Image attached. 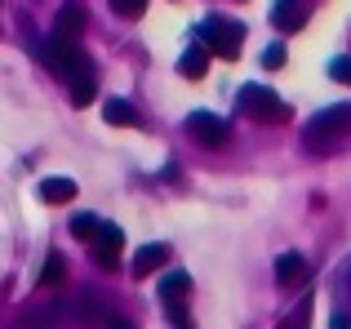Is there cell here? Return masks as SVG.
<instances>
[{
    "mask_svg": "<svg viewBox=\"0 0 351 329\" xmlns=\"http://www.w3.org/2000/svg\"><path fill=\"white\" fill-rule=\"evenodd\" d=\"M98 227H103V223H98L94 214H76V218H71V236H80V241L98 236Z\"/></svg>",
    "mask_w": 351,
    "mask_h": 329,
    "instance_id": "cell-15",
    "label": "cell"
},
{
    "mask_svg": "<svg viewBox=\"0 0 351 329\" xmlns=\"http://www.w3.org/2000/svg\"><path fill=\"white\" fill-rule=\"evenodd\" d=\"M165 258H169V245H143V249L134 254V276H152V271H160Z\"/></svg>",
    "mask_w": 351,
    "mask_h": 329,
    "instance_id": "cell-9",
    "label": "cell"
},
{
    "mask_svg": "<svg viewBox=\"0 0 351 329\" xmlns=\"http://www.w3.org/2000/svg\"><path fill=\"white\" fill-rule=\"evenodd\" d=\"M98 329H134V325H129L125 316H116L112 307H107V312H103V321H98Z\"/></svg>",
    "mask_w": 351,
    "mask_h": 329,
    "instance_id": "cell-19",
    "label": "cell"
},
{
    "mask_svg": "<svg viewBox=\"0 0 351 329\" xmlns=\"http://www.w3.org/2000/svg\"><path fill=\"white\" fill-rule=\"evenodd\" d=\"M351 134V107H329V112H320L316 121L302 130V147L307 151H329L338 147Z\"/></svg>",
    "mask_w": 351,
    "mask_h": 329,
    "instance_id": "cell-1",
    "label": "cell"
},
{
    "mask_svg": "<svg viewBox=\"0 0 351 329\" xmlns=\"http://www.w3.org/2000/svg\"><path fill=\"white\" fill-rule=\"evenodd\" d=\"M103 116H107V125H138L134 107H129L125 98H107V103H103Z\"/></svg>",
    "mask_w": 351,
    "mask_h": 329,
    "instance_id": "cell-13",
    "label": "cell"
},
{
    "mask_svg": "<svg viewBox=\"0 0 351 329\" xmlns=\"http://www.w3.org/2000/svg\"><path fill=\"white\" fill-rule=\"evenodd\" d=\"M147 9V0H116V14L120 18H138Z\"/></svg>",
    "mask_w": 351,
    "mask_h": 329,
    "instance_id": "cell-17",
    "label": "cell"
},
{
    "mask_svg": "<svg viewBox=\"0 0 351 329\" xmlns=\"http://www.w3.org/2000/svg\"><path fill=\"white\" fill-rule=\"evenodd\" d=\"M205 32L214 36V45H218V53H223V58H236L240 45H245V27H240V23H223V18H209ZM214 45H209V49H214Z\"/></svg>",
    "mask_w": 351,
    "mask_h": 329,
    "instance_id": "cell-4",
    "label": "cell"
},
{
    "mask_svg": "<svg viewBox=\"0 0 351 329\" xmlns=\"http://www.w3.org/2000/svg\"><path fill=\"white\" fill-rule=\"evenodd\" d=\"M329 329H351V321H347V316H334V321H329Z\"/></svg>",
    "mask_w": 351,
    "mask_h": 329,
    "instance_id": "cell-21",
    "label": "cell"
},
{
    "mask_svg": "<svg viewBox=\"0 0 351 329\" xmlns=\"http://www.w3.org/2000/svg\"><path fill=\"white\" fill-rule=\"evenodd\" d=\"M271 23L280 27V32H298V27L307 23V0H276Z\"/></svg>",
    "mask_w": 351,
    "mask_h": 329,
    "instance_id": "cell-8",
    "label": "cell"
},
{
    "mask_svg": "<svg viewBox=\"0 0 351 329\" xmlns=\"http://www.w3.org/2000/svg\"><path fill=\"white\" fill-rule=\"evenodd\" d=\"M178 329H187V325H178Z\"/></svg>",
    "mask_w": 351,
    "mask_h": 329,
    "instance_id": "cell-22",
    "label": "cell"
},
{
    "mask_svg": "<svg viewBox=\"0 0 351 329\" xmlns=\"http://www.w3.org/2000/svg\"><path fill=\"white\" fill-rule=\"evenodd\" d=\"M302 276V258L298 254H280L276 258V280H298Z\"/></svg>",
    "mask_w": 351,
    "mask_h": 329,
    "instance_id": "cell-14",
    "label": "cell"
},
{
    "mask_svg": "<svg viewBox=\"0 0 351 329\" xmlns=\"http://www.w3.org/2000/svg\"><path fill=\"white\" fill-rule=\"evenodd\" d=\"M80 32H85V5L67 0V5L58 9V18H53V36H62V40H76Z\"/></svg>",
    "mask_w": 351,
    "mask_h": 329,
    "instance_id": "cell-7",
    "label": "cell"
},
{
    "mask_svg": "<svg viewBox=\"0 0 351 329\" xmlns=\"http://www.w3.org/2000/svg\"><path fill=\"white\" fill-rule=\"evenodd\" d=\"M187 130H191V138L196 143H205V147H218V143H227V121L223 116H214V112H191L187 116Z\"/></svg>",
    "mask_w": 351,
    "mask_h": 329,
    "instance_id": "cell-3",
    "label": "cell"
},
{
    "mask_svg": "<svg viewBox=\"0 0 351 329\" xmlns=\"http://www.w3.org/2000/svg\"><path fill=\"white\" fill-rule=\"evenodd\" d=\"M58 280H62V258H49L40 271V285H58Z\"/></svg>",
    "mask_w": 351,
    "mask_h": 329,
    "instance_id": "cell-16",
    "label": "cell"
},
{
    "mask_svg": "<svg viewBox=\"0 0 351 329\" xmlns=\"http://www.w3.org/2000/svg\"><path fill=\"white\" fill-rule=\"evenodd\" d=\"M240 107H245L254 121H263V125H276V121L289 116V107H285L267 85H245V89H240Z\"/></svg>",
    "mask_w": 351,
    "mask_h": 329,
    "instance_id": "cell-2",
    "label": "cell"
},
{
    "mask_svg": "<svg viewBox=\"0 0 351 329\" xmlns=\"http://www.w3.org/2000/svg\"><path fill=\"white\" fill-rule=\"evenodd\" d=\"M280 62H285V45H271V49L263 53V67L271 71V67H280Z\"/></svg>",
    "mask_w": 351,
    "mask_h": 329,
    "instance_id": "cell-20",
    "label": "cell"
},
{
    "mask_svg": "<svg viewBox=\"0 0 351 329\" xmlns=\"http://www.w3.org/2000/svg\"><path fill=\"white\" fill-rule=\"evenodd\" d=\"M120 245H125V232H120V227L116 223H103V227H98V267H107V271H112L116 267V254H120Z\"/></svg>",
    "mask_w": 351,
    "mask_h": 329,
    "instance_id": "cell-6",
    "label": "cell"
},
{
    "mask_svg": "<svg viewBox=\"0 0 351 329\" xmlns=\"http://www.w3.org/2000/svg\"><path fill=\"white\" fill-rule=\"evenodd\" d=\"M76 182H71V178H45L40 182V200H45V205H67V200H76Z\"/></svg>",
    "mask_w": 351,
    "mask_h": 329,
    "instance_id": "cell-10",
    "label": "cell"
},
{
    "mask_svg": "<svg viewBox=\"0 0 351 329\" xmlns=\"http://www.w3.org/2000/svg\"><path fill=\"white\" fill-rule=\"evenodd\" d=\"M67 89H71V103H76V107H89V103H94V67L67 76Z\"/></svg>",
    "mask_w": 351,
    "mask_h": 329,
    "instance_id": "cell-12",
    "label": "cell"
},
{
    "mask_svg": "<svg viewBox=\"0 0 351 329\" xmlns=\"http://www.w3.org/2000/svg\"><path fill=\"white\" fill-rule=\"evenodd\" d=\"M329 76H334V80H343V85H351V58H334Z\"/></svg>",
    "mask_w": 351,
    "mask_h": 329,
    "instance_id": "cell-18",
    "label": "cell"
},
{
    "mask_svg": "<svg viewBox=\"0 0 351 329\" xmlns=\"http://www.w3.org/2000/svg\"><path fill=\"white\" fill-rule=\"evenodd\" d=\"M187 289H191V276H187V271H165V280H160V303H165V312H169V316H178L182 307H187Z\"/></svg>",
    "mask_w": 351,
    "mask_h": 329,
    "instance_id": "cell-5",
    "label": "cell"
},
{
    "mask_svg": "<svg viewBox=\"0 0 351 329\" xmlns=\"http://www.w3.org/2000/svg\"><path fill=\"white\" fill-rule=\"evenodd\" d=\"M205 67H209V45H191V49L182 53V62H178V71L187 80H200V76H205Z\"/></svg>",
    "mask_w": 351,
    "mask_h": 329,
    "instance_id": "cell-11",
    "label": "cell"
}]
</instances>
